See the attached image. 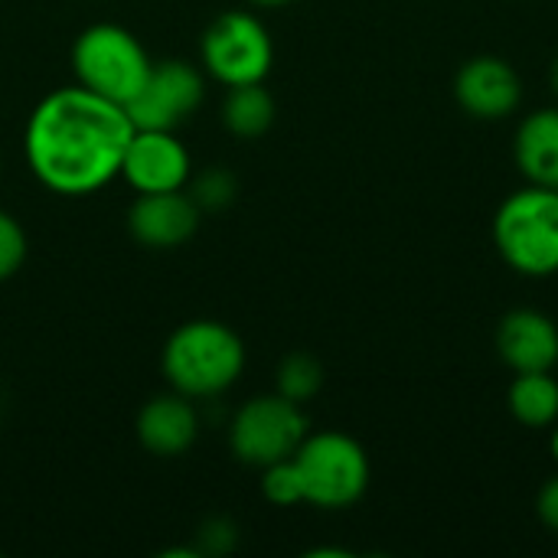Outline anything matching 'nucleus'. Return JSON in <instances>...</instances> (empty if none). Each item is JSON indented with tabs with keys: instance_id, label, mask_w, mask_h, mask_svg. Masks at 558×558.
<instances>
[{
	"instance_id": "obj_1",
	"label": "nucleus",
	"mask_w": 558,
	"mask_h": 558,
	"mask_svg": "<svg viewBox=\"0 0 558 558\" xmlns=\"http://www.w3.org/2000/svg\"><path fill=\"white\" fill-rule=\"evenodd\" d=\"M134 124L128 111L85 85L46 95L23 134L33 177L59 196H88L121 177Z\"/></svg>"
},
{
	"instance_id": "obj_2",
	"label": "nucleus",
	"mask_w": 558,
	"mask_h": 558,
	"mask_svg": "<svg viewBox=\"0 0 558 558\" xmlns=\"http://www.w3.org/2000/svg\"><path fill=\"white\" fill-rule=\"evenodd\" d=\"M245 347L239 333L219 320H190L177 327L163 347V376L186 399H209L239 383Z\"/></svg>"
},
{
	"instance_id": "obj_3",
	"label": "nucleus",
	"mask_w": 558,
	"mask_h": 558,
	"mask_svg": "<svg viewBox=\"0 0 558 558\" xmlns=\"http://www.w3.org/2000/svg\"><path fill=\"white\" fill-rule=\"evenodd\" d=\"M494 242L504 262L526 278L558 271V190L523 186L494 216Z\"/></svg>"
},
{
	"instance_id": "obj_4",
	"label": "nucleus",
	"mask_w": 558,
	"mask_h": 558,
	"mask_svg": "<svg viewBox=\"0 0 558 558\" xmlns=\"http://www.w3.org/2000/svg\"><path fill=\"white\" fill-rule=\"evenodd\" d=\"M150 65L154 62L137 36L118 23H95L82 29L72 46V69L78 85L121 108L144 88Z\"/></svg>"
},
{
	"instance_id": "obj_5",
	"label": "nucleus",
	"mask_w": 558,
	"mask_h": 558,
	"mask_svg": "<svg viewBox=\"0 0 558 558\" xmlns=\"http://www.w3.org/2000/svg\"><path fill=\"white\" fill-rule=\"evenodd\" d=\"M294 468L304 484V504L320 510L353 507L369 487V458L343 432L307 435L294 451Z\"/></svg>"
},
{
	"instance_id": "obj_6",
	"label": "nucleus",
	"mask_w": 558,
	"mask_h": 558,
	"mask_svg": "<svg viewBox=\"0 0 558 558\" xmlns=\"http://www.w3.org/2000/svg\"><path fill=\"white\" fill-rule=\"evenodd\" d=\"M203 69L226 88L265 82L275 62V46L255 13L229 10L209 23L199 43Z\"/></svg>"
},
{
	"instance_id": "obj_7",
	"label": "nucleus",
	"mask_w": 558,
	"mask_h": 558,
	"mask_svg": "<svg viewBox=\"0 0 558 558\" xmlns=\"http://www.w3.org/2000/svg\"><path fill=\"white\" fill-rule=\"evenodd\" d=\"M304 438H307V415L301 412L298 402L284 399L281 392L248 399L235 412L229 428L232 454L252 468H268L275 461L294 458Z\"/></svg>"
},
{
	"instance_id": "obj_8",
	"label": "nucleus",
	"mask_w": 558,
	"mask_h": 558,
	"mask_svg": "<svg viewBox=\"0 0 558 558\" xmlns=\"http://www.w3.org/2000/svg\"><path fill=\"white\" fill-rule=\"evenodd\" d=\"M206 98V78L196 65L167 59L154 62L144 88L124 105L134 128L177 131Z\"/></svg>"
},
{
	"instance_id": "obj_9",
	"label": "nucleus",
	"mask_w": 558,
	"mask_h": 558,
	"mask_svg": "<svg viewBox=\"0 0 558 558\" xmlns=\"http://www.w3.org/2000/svg\"><path fill=\"white\" fill-rule=\"evenodd\" d=\"M121 177L134 193L183 190L190 180V150L173 131L134 128L121 160Z\"/></svg>"
},
{
	"instance_id": "obj_10",
	"label": "nucleus",
	"mask_w": 558,
	"mask_h": 558,
	"mask_svg": "<svg viewBox=\"0 0 558 558\" xmlns=\"http://www.w3.org/2000/svg\"><path fill=\"white\" fill-rule=\"evenodd\" d=\"M458 105L481 121H500L523 101V82L517 69L500 56H474L454 75Z\"/></svg>"
},
{
	"instance_id": "obj_11",
	"label": "nucleus",
	"mask_w": 558,
	"mask_h": 558,
	"mask_svg": "<svg viewBox=\"0 0 558 558\" xmlns=\"http://www.w3.org/2000/svg\"><path fill=\"white\" fill-rule=\"evenodd\" d=\"M199 226V203L183 190L170 193H137L128 229L147 248H173L183 245Z\"/></svg>"
},
{
	"instance_id": "obj_12",
	"label": "nucleus",
	"mask_w": 558,
	"mask_h": 558,
	"mask_svg": "<svg viewBox=\"0 0 558 558\" xmlns=\"http://www.w3.org/2000/svg\"><path fill=\"white\" fill-rule=\"evenodd\" d=\"M497 353L513 373H553L558 363V327L543 311H510L497 327Z\"/></svg>"
},
{
	"instance_id": "obj_13",
	"label": "nucleus",
	"mask_w": 558,
	"mask_h": 558,
	"mask_svg": "<svg viewBox=\"0 0 558 558\" xmlns=\"http://www.w3.org/2000/svg\"><path fill=\"white\" fill-rule=\"evenodd\" d=\"M196 432H199V418L190 399L180 392L150 399L137 415V438L157 458H177L190 451V445L196 441Z\"/></svg>"
},
{
	"instance_id": "obj_14",
	"label": "nucleus",
	"mask_w": 558,
	"mask_h": 558,
	"mask_svg": "<svg viewBox=\"0 0 558 558\" xmlns=\"http://www.w3.org/2000/svg\"><path fill=\"white\" fill-rule=\"evenodd\" d=\"M513 157L530 183L558 190V108H543L523 118L517 128Z\"/></svg>"
},
{
	"instance_id": "obj_15",
	"label": "nucleus",
	"mask_w": 558,
	"mask_h": 558,
	"mask_svg": "<svg viewBox=\"0 0 558 558\" xmlns=\"http://www.w3.org/2000/svg\"><path fill=\"white\" fill-rule=\"evenodd\" d=\"M510 412L526 428H549L558 422V383L553 373H517L510 386Z\"/></svg>"
},
{
	"instance_id": "obj_16",
	"label": "nucleus",
	"mask_w": 558,
	"mask_h": 558,
	"mask_svg": "<svg viewBox=\"0 0 558 558\" xmlns=\"http://www.w3.org/2000/svg\"><path fill=\"white\" fill-rule=\"evenodd\" d=\"M222 121L232 134L239 137H258L271 128L275 121V98L262 82L252 85H235L226 92L222 101Z\"/></svg>"
},
{
	"instance_id": "obj_17",
	"label": "nucleus",
	"mask_w": 558,
	"mask_h": 558,
	"mask_svg": "<svg viewBox=\"0 0 558 558\" xmlns=\"http://www.w3.org/2000/svg\"><path fill=\"white\" fill-rule=\"evenodd\" d=\"M324 386V369L314 356L307 353H291L288 360H281L278 366V392L298 405H304L307 399H314Z\"/></svg>"
},
{
	"instance_id": "obj_18",
	"label": "nucleus",
	"mask_w": 558,
	"mask_h": 558,
	"mask_svg": "<svg viewBox=\"0 0 558 558\" xmlns=\"http://www.w3.org/2000/svg\"><path fill=\"white\" fill-rule=\"evenodd\" d=\"M262 494L268 504L275 507H294V504H304V484H301V474L294 468V458H284V461H275L268 468H262Z\"/></svg>"
},
{
	"instance_id": "obj_19",
	"label": "nucleus",
	"mask_w": 558,
	"mask_h": 558,
	"mask_svg": "<svg viewBox=\"0 0 558 558\" xmlns=\"http://www.w3.org/2000/svg\"><path fill=\"white\" fill-rule=\"evenodd\" d=\"M23 258H26V232L10 213L0 209V281L16 275Z\"/></svg>"
},
{
	"instance_id": "obj_20",
	"label": "nucleus",
	"mask_w": 558,
	"mask_h": 558,
	"mask_svg": "<svg viewBox=\"0 0 558 558\" xmlns=\"http://www.w3.org/2000/svg\"><path fill=\"white\" fill-rule=\"evenodd\" d=\"M199 206H209V209H222L235 199V180L226 173V170H213L206 173L199 183H196V196H193Z\"/></svg>"
},
{
	"instance_id": "obj_21",
	"label": "nucleus",
	"mask_w": 558,
	"mask_h": 558,
	"mask_svg": "<svg viewBox=\"0 0 558 558\" xmlns=\"http://www.w3.org/2000/svg\"><path fill=\"white\" fill-rule=\"evenodd\" d=\"M203 539V549L199 553H209V556H222L235 546V526H229L226 520H209L199 533Z\"/></svg>"
},
{
	"instance_id": "obj_22",
	"label": "nucleus",
	"mask_w": 558,
	"mask_h": 558,
	"mask_svg": "<svg viewBox=\"0 0 558 558\" xmlns=\"http://www.w3.org/2000/svg\"><path fill=\"white\" fill-rule=\"evenodd\" d=\"M536 510H539V520L556 530L558 533V474L546 481V487L539 490V500H536Z\"/></svg>"
},
{
	"instance_id": "obj_23",
	"label": "nucleus",
	"mask_w": 558,
	"mask_h": 558,
	"mask_svg": "<svg viewBox=\"0 0 558 558\" xmlns=\"http://www.w3.org/2000/svg\"><path fill=\"white\" fill-rule=\"evenodd\" d=\"M549 85H553V92L558 95V56L556 62H553V69H549Z\"/></svg>"
},
{
	"instance_id": "obj_24",
	"label": "nucleus",
	"mask_w": 558,
	"mask_h": 558,
	"mask_svg": "<svg viewBox=\"0 0 558 558\" xmlns=\"http://www.w3.org/2000/svg\"><path fill=\"white\" fill-rule=\"evenodd\" d=\"M549 451H553V458H556V464H558V425L553 428V438H549Z\"/></svg>"
},
{
	"instance_id": "obj_25",
	"label": "nucleus",
	"mask_w": 558,
	"mask_h": 558,
	"mask_svg": "<svg viewBox=\"0 0 558 558\" xmlns=\"http://www.w3.org/2000/svg\"><path fill=\"white\" fill-rule=\"evenodd\" d=\"M255 7H284V3H291V0H252Z\"/></svg>"
},
{
	"instance_id": "obj_26",
	"label": "nucleus",
	"mask_w": 558,
	"mask_h": 558,
	"mask_svg": "<svg viewBox=\"0 0 558 558\" xmlns=\"http://www.w3.org/2000/svg\"><path fill=\"white\" fill-rule=\"evenodd\" d=\"M0 177H3V167H0Z\"/></svg>"
}]
</instances>
